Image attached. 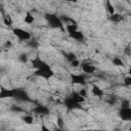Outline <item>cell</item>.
I'll return each mask as SVG.
<instances>
[{
  "mask_svg": "<svg viewBox=\"0 0 131 131\" xmlns=\"http://www.w3.org/2000/svg\"><path fill=\"white\" fill-rule=\"evenodd\" d=\"M72 38H74L75 40H82L83 39V34L81 33V32H79L78 30L77 31H74V32H72V33H70L69 34Z\"/></svg>",
  "mask_w": 131,
  "mask_h": 131,
  "instance_id": "cell-11",
  "label": "cell"
},
{
  "mask_svg": "<svg viewBox=\"0 0 131 131\" xmlns=\"http://www.w3.org/2000/svg\"><path fill=\"white\" fill-rule=\"evenodd\" d=\"M106 8H107V11L110 12V14H114V13L116 12L115 7H114V6L111 4L110 0H106Z\"/></svg>",
  "mask_w": 131,
  "mask_h": 131,
  "instance_id": "cell-15",
  "label": "cell"
},
{
  "mask_svg": "<svg viewBox=\"0 0 131 131\" xmlns=\"http://www.w3.org/2000/svg\"><path fill=\"white\" fill-rule=\"evenodd\" d=\"M57 124H58V126L62 127V124H63V121H62V119H60V118H57Z\"/></svg>",
  "mask_w": 131,
  "mask_h": 131,
  "instance_id": "cell-23",
  "label": "cell"
},
{
  "mask_svg": "<svg viewBox=\"0 0 131 131\" xmlns=\"http://www.w3.org/2000/svg\"><path fill=\"white\" fill-rule=\"evenodd\" d=\"M91 92H92V94H93L94 96H96V97H101V96L103 95V91H102V89L99 88L97 85H93V86H92V90H91Z\"/></svg>",
  "mask_w": 131,
  "mask_h": 131,
  "instance_id": "cell-8",
  "label": "cell"
},
{
  "mask_svg": "<svg viewBox=\"0 0 131 131\" xmlns=\"http://www.w3.org/2000/svg\"><path fill=\"white\" fill-rule=\"evenodd\" d=\"M23 121H24V123H26L28 125H31V124L34 123V118L30 115H26V116L23 117Z\"/></svg>",
  "mask_w": 131,
  "mask_h": 131,
  "instance_id": "cell-12",
  "label": "cell"
},
{
  "mask_svg": "<svg viewBox=\"0 0 131 131\" xmlns=\"http://www.w3.org/2000/svg\"><path fill=\"white\" fill-rule=\"evenodd\" d=\"M64 1H68V2H77V0H64Z\"/></svg>",
  "mask_w": 131,
  "mask_h": 131,
  "instance_id": "cell-24",
  "label": "cell"
},
{
  "mask_svg": "<svg viewBox=\"0 0 131 131\" xmlns=\"http://www.w3.org/2000/svg\"><path fill=\"white\" fill-rule=\"evenodd\" d=\"M113 63H114V66H116V67H123V66H124V62H123V60H122L120 57H115V58L113 59Z\"/></svg>",
  "mask_w": 131,
  "mask_h": 131,
  "instance_id": "cell-14",
  "label": "cell"
},
{
  "mask_svg": "<svg viewBox=\"0 0 131 131\" xmlns=\"http://www.w3.org/2000/svg\"><path fill=\"white\" fill-rule=\"evenodd\" d=\"M66 58L71 62L72 60L76 59V56H75V54H74V53H68V54H66Z\"/></svg>",
  "mask_w": 131,
  "mask_h": 131,
  "instance_id": "cell-17",
  "label": "cell"
},
{
  "mask_svg": "<svg viewBox=\"0 0 131 131\" xmlns=\"http://www.w3.org/2000/svg\"><path fill=\"white\" fill-rule=\"evenodd\" d=\"M72 78V83L73 84H77V85H85L86 84V79H85V76L82 75V74H74L71 76Z\"/></svg>",
  "mask_w": 131,
  "mask_h": 131,
  "instance_id": "cell-5",
  "label": "cell"
},
{
  "mask_svg": "<svg viewBox=\"0 0 131 131\" xmlns=\"http://www.w3.org/2000/svg\"><path fill=\"white\" fill-rule=\"evenodd\" d=\"M35 74L37 76H40L44 79H49L50 77L53 76V72L51 71V69L49 68V66H47L46 63L42 67H40L39 69H37V71L35 72Z\"/></svg>",
  "mask_w": 131,
  "mask_h": 131,
  "instance_id": "cell-2",
  "label": "cell"
},
{
  "mask_svg": "<svg viewBox=\"0 0 131 131\" xmlns=\"http://www.w3.org/2000/svg\"><path fill=\"white\" fill-rule=\"evenodd\" d=\"M124 85L125 86H131V76H127L124 78Z\"/></svg>",
  "mask_w": 131,
  "mask_h": 131,
  "instance_id": "cell-16",
  "label": "cell"
},
{
  "mask_svg": "<svg viewBox=\"0 0 131 131\" xmlns=\"http://www.w3.org/2000/svg\"><path fill=\"white\" fill-rule=\"evenodd\" d=\"M70 63H71V66H72L73 68H77V67H79V66H80V60H78V59L76 58V59L72 60Z\"/></svg>",
  "mask_w": 131,
  "mask_h": 131,
  "instance_id": "cell-18",
  "label": "cell"
},
{
  "mask_svg": "<svg viewBox=\"0 0 131 131\" xmlns=\"http://www.w3.org/2000/svg\"><path fill=\"white\" fill-rule=\"evenodd\" d=\"M119 116L123 121L130 122L131 121V107H121L119 112Z\"/></svg>",
  "mask_w": 131,
  "mask_h": 131,
  "instance_id": "cell-4",
  "label": "cell"
},
{
  "mask_svg": "<svg viewBox=\"0 0 131 131\" xmlns=\"http://www.w3.org/2000/svg\"><path fill=\"white\" fill-rule=\"evenodd\" d=\"M3 21H4V24H5L6 26H10V25H11V19H10V17H9V16H8V17H7V16H5V17H4V19H3Z\"/></svg>",
  "mask_w": 131,
  "mask_h": 131,
  "instance_id": "cell-20",
  "label": "cell"
},
{
  "mask_svg": "<svg viewBox=\"0 0 131 131\" xmlns=\"http://www.w3.org/2000/svg\"><path fill=\"white\" fill-rule=\"evenodd\" d=\"M96 71V68L90 63H85V64H82V72L85 73V74H93L94 72Z\"/></svg>",
  "mask_w": 131,
  "mask_h": 131,
  "instance_id": "cell-7",
  "label": "cell"
},
{
  "mask_svg": "<svg viewBox=\"0 0 131 131\" xmlns=\"http://www.w3.org/2000/svg\"><path fill=\"white\" fill-rule=\"evenodd\" d=\"M122 18H123L122 15L119 14V13H117V12H115L114 14H111V20H112V21L117 23V21H120Z\"/></svg>",
  "mask_w": 131,
  "mask_h": 131,
  "instance_id": "cell-13",
  "label": "cell"
},
{
  "mask_svg": "<svg viewBox=\"0 0 131 131\" xmlns=\"http://www.w3.org/2000/svg\"><path fill=\"white\" fill-rule=\"evenodd\" d=\"M34 112L37 114V115H46L48 114V108L46 106H37L36 108H34Z\"/></svg>",
  "mask_w": 131,
  "mask_h": 131,
  "instance_id": "cell-10",
  "label": "cell"
},
{
  "mask_svg": "<svg viewBox=\"0 0 131 131\" xmlns=\"http://www.w3.org/2000/svg\"><path fill=\"white\" fill-rule=\"evenodd\" d=\"M129 106H130V101L127 99H123L121 103V107H129Z\"/></svg>",
  "mask_w": 131,
  "mask_h": 131,
  "instance_id": "cell-19",
  "label": "cell"
},
{
  "mask_svg": "<svg viewBox=\"0 0 131 131\" xmlns=\"http://www.w3.org/2000/svg\"><path fill=\"white\" fill-rule=\"evenodd\" d=\"M128 74H129V75H130V76H131V69H130V70H129V72H128Z\"/></svg>",
  "mask_w": 131,
  "mask_h": 131,
  "instance_id": "cell-25",
  "label": "cell"
},
{
  "mask_svg": "<svg viewBox=\"0 0 131 131\" xmlns=\"http://www.w3.org/2000/svg\"><path fill=\"white\" fill-rule=\"evenodd\" d=\"M19 60H20L21 62H26V61L28 60L27 55H26V54H21V55H19Z\"/></svg>",
  "mask_w": 131,
  "mask_h": 131,
  "instance_id": "cell-21",
  "label": "cell"
},
{
  "mask_svg": "<svg viewBox=\"0 0 131 131\" xmlns=\"http://www.w3.org/2000/svg\"><path fill=\"white\" fill-rule=\"evenodd\" d=\"M24 21L28 25H32L34 21H35V16L31 13V12H27L26 15H25V18H24Z\"/></svg>",
  "mask_w": 131,
  "mask_h": 131,
  "instance_id": "cell-9",
  "label": "cell"
},
{
  "mask_svg": "<svg viewBox=\"0 0 131 131\" xmlns=\"http://www.w3.org/2000/svg\"><path fill=\"white\" fill-rule=\"evenodd\" d=\"M46 19L48 20L49 25L52 28H59V29H63L64 30V25L62 23V20L57 17L54 14H46Z\"/></svg>",
  "mask_w": 131,
  "mask_h": 131,
  "instance_id": "cell-1",
  "label": "cell"
},
{
  "mask_svg": "<svg viewBox=\"0 0 131 131\" xmlns=\"http://www.w3.org/2000/svg\"><path fill=\"white\" fill-rule=\"evenodd\" d=\"M12 33L19 40L27 41V40L31 39V34L28 31H26V30H24L21 28H14V29H12Z\"/></svg>",
  "mask_w": 131,
  "mask_h": 131,
  "instance_id": "cell-3",
  "label": "cell"
},
{
  "mask_svg": "<svg viewBox=\"0 0 131 131\" xmlns=\"http://www.w3.org/2000/svg\"><path fill=\"white\" fill-rule=\"evenodd\" d=\"M14 97V90H8L2 88L0 91V98H10Z\"/></svg>",
  "mask_w": 131,
  "mask_h": 131,
  "instance_id": "cell-6",
  "label": "cell"
},
{
  "mask_svg": "<svg viewBox=\"0 0 131 131\" xmlns=\"http://www.w3.org/2000/svg\"><path fill=\"white\" fill-rule=\"evenodd\" d=\"M79 93H80L82 96H84V97H86V96H87V91H86V89H85V88H82V89L79 91Z\"/></svg>",
  "mask_w": 131,
  "mask_h": 131,
  "instance_id": "cell-22",
  "label": "cell"
}]
</instances>
